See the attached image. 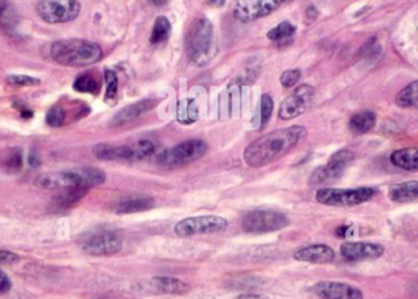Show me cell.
<instances>
[{
	"mask_svg": "<svg viewBox=\"0 0 418 299\" xmlns=\"http://www.w3.org/2000/svg\"><path fill=\"white\" fill-rule=\"evenodd\" d=\"M313 292L322 299H363L360 288L337 281L318 282L313 286Z\"/></svg>",
	"mask_w": 418,
	"mask_h": 299,
	"instance_id": "5bb4252c",
	"label": "cell"
},
{
	"mask_svg": "<svg viewBox=\"0 0 418 299\" xmlns=\"http://www.w3.org/2000/svg\"><path fill=\"white\" fill-rule=\"evenodd\" d=\"M287 215L272 210H254L244 215L242 228L251 234H266L277 232L289 226Z\"/></svg>",
	"mask_w": 418,
	"mask_h": 299,
	"instance_id": "5b68a950",
	"label": "cell"
},
{
	"mask_svg": "<svg viewBox=\"0 0 418 299\" xmlns=\"http://www.w3.org/2000/svg\"><path fill=\"white\" fill-rule=\"evenodd\" d=\"M94 156L100 161H133V146H114L110 144H98L93 148Z\"/></svg>",
	"mask_w": 418,
	"mask_h": 299,
	"instance_id": "2e32d148",
	"label": "cell"
},
{
	"mask_svg": "<svg viewBox=\"0 0 418 299\" xmlns=\"http://www.w3.org/2000/svg\"><path fill=\"white\" fill-rule=\"evenodd\" d=\"M30 165L32 167H37L39 165L37 157H36V155H33V153L30 156Z\"/></svg>",
	"mask_w": 418,
	"mask_h": 299,
	"instance_id": "60d3db41",
	"label": "cell"
},
{
	"mask_svg": "<svg viewBox=\"0 0 418 299\" xmlns=\"http://www.w3.org/2000/svg\"><path fill=\"white\" fill-rule=\"evenodd\" d=\"M6 6H8V0H0V13L6 9Z\"/></svg>",
	"mask_w": 418,
	"mask_h": 299,
	"instance_id": "ee69618b",
	"label": "cell"
},
{
	"mask_svg": "<svg viewBox=\"0 0 418 299\" xmlns=\"http://www.w3.org/2000/svg\"><path fill=\"white\" fill-rule=\"evenodd\" d=\"M59 190L60 191L54 198V205L57 209L66 210L70 209L81 199H84L90 189L84 188V186H67V188Z\"/></svg>",
	"mask_w": 418,
	"mask_h": 299,
	"instance_id": "44dd1931",
	"label": "cell"
},
{
	"mask_svg": "<svg viewBox=\"0 0 418 299\" xmlns=\"http://www.w3.org/2000/svg\"><path fill=\"white\" fill-rule=\"evenodd\" d=\"M51 56L54 62L63 67L81 68L98 63L103 52L97 43L70 38L53 43Z\"/></svg>",
	"mask_w": 418,
	"mask_h": 299,
	"instance_id": "7a4b0ae2",
	"label": "cell"
},
{
	"mask_svg": "<svg viewBox=\"0 0 418 299\" xmlns=\"http://www.w3.org/2000/svg\"><path fill=\"white\" fill-rule=\"evenodd\" d=\"M18 110H20V114H21V117H22V118L25 119H30V118H32V110H30V108H27V107H26V106H21L19 105V107H18Z\"/></svg>",
	"mask_w": 418,
	"mask_h": 299,
	"instance_id": "74e56055",
	"label": "cell"
},
{
	"mask_svg": "<svg viewBox=\"0 0 418 299\" xmlns=\"http://www.w3.org/2000/svg\"><path fill=\"white\" fill-rule=\"evenodd\" d=\"M348 229H350L348 226H343V227L338 228L337 234H338L339 237H346V233L348 232Z\"/></svg>",
	"mask_w": 418,
	"mask_h": 299,
	"instance_id": "ab89813d",
	"label": "cell"
},
{
	"mask_svg": "<svg viewBox=\"0 0 418 299\" xmlns=\"http://www.w3.org/2000/svg\"><path fill=\"white\" fill-rule=\"evenodd\" d=\"M155 199L147 195H130L120 200L115 211L119 215L138 214L155 208Z\"/></svg>",
	"mask_w": 418,
	"mask_h": 299,
	"instance_id": "ac0fdd59",
	"label": "cell"
},
{
	"mask_svg": "<svg viewBox=\"0 0 418 299\" xmlns=\"http://www.w3.org/2000/svg\"><path fill=\"white\" fill-rule=\"evenodd\" d=\"M176 119L183 125L195 123L198 119V107L196 101L192 98L179 101L176 107Z\"/></svg>",
	"mask_w": 418,
	"mask_h": 299,
	"instance_id": "4316f807",
	"label": "cell"
},
{
	"mask_svg": "<svg viewBox=\"0 0 418 299\" xmlns=\"http://www.w3.org/2000/svg\"><path fill=\"white\" fill-rule=\"evenodd\" d=\"M295 34H296V27L289 21H282L269 31L267 37L274 44H277V47H287L294 41Z\"/></svg>",
	"mask_w": 418,
	"mask_h": 299,
	"instance_id": "cb8c5ba5",
	"label": "cell"
},
{
	"mask_svg": "<svg viewBox=\"0 0 418 299\" xmlns=\"http://www.w3.org/2000/svg\"><path fill=\"white\" fill-rule=\"evenodd\" d=\"M300 77L301 72L299 69H290V70L282 72L280 76V84L287 89L294 87L296 85L297 81L300 80Z\"/></svg>",
	"mask_w": 418,
	"mask_h": 299,
	"instance_id": "e575fe53",
	"label": "cell"
},
{
	"mask_svg": "<svg viewBox=\"0 0 418 299\" xmlns=\"http://www.w3.org/2000/svg\"><path fill=\"white\" fill-rule=\"evenodd\" d=\"M8 84L11 86H19V87H26V86H37L39 85L41 81L29 75H9L8 76Z\"/></svg>",
	"mask_w": 418,
	"mask_h": 299,
	"instance_id": "d6a6232c",
	"label": "cell"
},
{
	"mask_svg": "<svg viewBox=\"0 0 418 299\" xmlns=\"http://www.w3.org/2000/svg\"><path fill=\"white\" fill-rule=\"evenodd\" d=\"M376 114L370 110H365V112L353 114L348 122V127L355 135H363L371 132L372 129L376 127Z\"/></svg>",
	"mask_w": 418,
	"mask_h": 299,
	"instance_id": "d4e9b609",
	"label": "cell"
},
{
	"mask_svg": "<svg viewBox=\"0 0 418 299\" xmlns=\"http://www.w3.org/2000/svg\"><path fill=\"white\" fill-rule=\"evenodd\" d=\"M335 257L333 248L325 244H313L308 247L301 248L295 254L294 259L297 262H311V264H328Z\"/></svg>",
	"mask_w": 418,
	"mask_h": 299,
	"instance_id": "9a60e30c",
	"label": "cell"
},
{
	"mask_svg": "<svg viewBox=\"0 0 418 299\" xmlns=\"http://www.w3.org/2000/svg\"><path fill=\"white\" fill-rule=\"evenodd\" d=\"M46 122L49 127L60 128L66 122L65 110L61 106H53L52 108L48 110Z\"/></svg>",
	"mask_w": 418,
	"mask_h": 299,
	"instance_id": "4dcf8cb0",
	"label": "cell"
},
{
	"mask_svg": "<svg viewBox=\"0 0 418 299\" xmlns=\"http://www.w3.org/2000/svg\"><path fill=\"white\" fill-rule=\"evenodd\" d=\"M388 196L394 203H407L418 199V181L404 182L390 186Z\"/></svg>",
	"mask_w": 418,
	"mask_h": 299,
	"instance_id": "603a6c76",
	"label": "cell"
},
{
	"mask_svg": "<svg viewBox=\"0 0 418 299\" xmlns=\"http://www.w3.org/2000/svg\"><path fill=\"white\" fill-rule=\"evenodd\" d=\"M80 246L93 257H109L122 250V239L113 231H93L81 238Z\"/></svg>",
	"mask_w": 418,
	"mask_h": 299,
	"instance_id": "52a82bcc",
	"label": "cell"
},
{
	"mask_svg": "<svg viewBox=\"0 0 418 299\" xmlns=\"http://www.w3.org/2000/svg\"><path fill=\"white\" fill-rule=\"evenodd\" d=\"M376 190L368 186L356 188V189H338V188H323L317 191L315 200L327 206H338V208H350L365 204L373 199Z\"/></svg>",
	"mask_w": 418,
	"mask_h": 299,
	"instance_id": "277c9868",
	"label": "cell"
},
{
	"mask_svg": "<svg viewBox=\"0 0 418 299\" xmlns=\"http://www.w3.org/2000/svg\"><path fill=\"white\" fill-rule=\"evenodd\" d=\"M228 221L221 216L206 215L183 219L175 224L174 231L179 237H193L201 234L223 232L228 228Z\"/></svg>",
	"mask_w": 418,
	"mask_h": 299,
	"instance_id": "9c48e42d",
	"label": "cell"
},
{
	"mask_svg": "<svg viewBox=\"0 0 418 299\" xmlns=\"http://www.w3.org/2000/svg\"><path fill=\"white\" fill-rule=\"evenodd\" d=\"M226 3V0H209V4L214 5V6H223Z\"/></svg>",
	"mask_w": 418,
	"mask_h": 299,
	"instance_id": "7bdbcfd3",
	"label": "cell"
},
{
	"mask_svg": "<svg viewBox=\"0 0 418 299\" xmlns=\"http://www.w3.org/2000/svg\"><path fill=\"white\" fill-rule=\"evenodd\" d=\"M307 135V129L301 125L277 129L256 139L244 148V160L249 167L261 168L280 160L296 148Z\"/></svg>",
	"mask_w": 418,
	"mask_h": 299,
	"instance_id": "6da1fadb",
	"label": "cell"
},
{
	"mask_svg": "<svg viewBox=\"0 0 418 299\" xmlns=\"http://www.w3.org/2000/svg\"><path fill=\"white\" fill-rule=\"evenodd\" d=\"M104 81H105V100L112 101L117 98L118 95V76L110 69L104 70Z\"/></svg>",
	"mask_w": 418,
	"mask_h": 299,
	"instance_id": "f546056e",
	"label": "cell"
},
{
	"mask_svg": "<svg viewBox=\"0 0 418 299\" xmlns=\"http://www.w3.org/2000/svg\"><path fill=\"white\" fill-rule=\"evenodd\" d=\"M284 0H234L233 11L241 23H251L272 14Z\"/></svg>",
	"mask_w": 418,
	"mask_h": 299,
	"instance_id": "8fae6325",
	"label": "cell"
},
{
	"mask_svg": "<svg viewBox=\"0 0 418 299\" xmlns=\"http://www.w3.org/2000/svg\"><path fill=\"white\" fill-rule=\"evenodd\" d=\"M395 103L401 108L418 107V80L404 87L395 97Z\"/></svg>",
	"mask_w": 418,
	"mask_h": 299,
	"instance_id": "83f0119b",
	"label": "cell"
},
{
	"mask_svg": "<svg viewBox=\"0 0 418 299\" xmlns=\"http://www.w3.org/2000/svg\"><path fill=\"white\" fill-rule=\"evenodd\" d=\"M273 108H274V103H273L272 97L269 95L262 96L261 100V128H264L272 117Z\"/></svg>",
	"mask_w": 418,
	"mask_h": 299,
	"instance_id": "1f68e13d",
	"label": "cell"
},
{
	"mask_svg": "<svg viewBox=\"0 0 418 299\" xmlns=\"http://www.w3.org/2000/svg\"><path fill=\"white\" fill-rule=\"evenodd\" d=\"M150 286L155 291L166 295H185L191 290L186 282L169 276H155L150 280Z\"/></svg>",
	"mask_w": 418,
	"mask_h": 299,
	"instance_id": "d6986e66",
	"label": "cell"
},
{
	"mask_svg": "<svg viewBox=\"0 0 418 299\" xmlns=\"http://www.w3.org/2000/svg\"><path fill=\"white\" fill-rule=\"evenodd\" d=\"M207 150V144L202 140H188L162 152L157 157V162L164 167L185 166L204 156Z\"/></svg>",
	"mask_w": 418,
	"mask_h": 299,
	"instance_id": "8992f818",
	"label": "cell"
},
{
	"mask_svg": "<svg viewBox=\"0 0 418 299\" xmlns=\"http://www.w3.org/2000/svg\"><path fill=\"white\" fill-rule=\"evenodd\" d=\"M188 56L196 65H204L211 59L213 47V25L206 18L196 19L190 25L185 39Z\"/></svg>",
	"mask_w": 418,
	"mask_h": 299,
	"instance_id": "3957f363",
	"label": "cell"
},
{
	"mask_svg": "<svg viewBox=\"0 0 418 299\" xmlns=\"http://www.w3.org/2000/svg\"><path fill=\"white\" fill-rule=\"evenodd\" d=\"M236 299H268L261 295H242L237 297Z\"/></svg>",
	"mask_w": 418,
	"mask_h": 299,
	"instance_id": "f35d334b",
	"label": "cell"
},
{
	"mask_svg": "<svg viewBox=\"0 0 418 299\" xmlns=\"http://www.w3.org/2000/svg\"><path fill=\"white\" fill-rule=\"evenodd\" d=\"M135 160H143L147 157L152 156L155 151V146L153 143H150L148 140H143L140 143L136 144L135 146Z\"/></svg>",
	"mask_w": 418,
	"mask_h": 299,
	"instance_id": "836d02e7",
	"label": "cell"
},
{
	"mask_svg": "<svg viewBox=\"0 0 418 299\" xmlns=\"http://www.w3.org/2000/svg\"><path fill=\"white\" fill-rule=\"evenodd\" d=\"M102 86V81L96 72H82L76 77L74 82V90L81 94H91V95H98Z\"/></svg>",
	"mask_w": 418,
	"mask_h": 299,
	"instance_id": "484cf974",
	"label": "cell"
},
{
	"mask_svg": "<svg viewBox=\"0 0 418 299\" xmlns=\"http://www.w3.org/2000/svg\"><path fill=\"white\" fill-rule=\"evenodd\" d=\"M355 155L350 150H340L329 158L325 166L317 168L311 177V184H325L338 179L346 167L353 161Z\"/></svg>",
	"mask_w": 418,
	"mask_h": 299,
	"instance_id": "7c38bea8",
	"label": "cell"
},
{
	"mask_svg": "<svg viewBox=\"0 0 418 299\" xmlns=\"http://www.w3.org/2000/svg\"><path fill=\"white\" fill-rule=\"evenodd\" d=\"M13 288V282L4 271L0 270V293H8Z\"/></svg>",
	"mask_w": 418,
	"mask_h": 299,
	"instance_id": "8d00e7d4",
	"label": "cell"
},
{
	"mask_svg": "<svg viewBox=\"0 0 418 299\" xmlns=\"http://www.w3.org/2000/svg\"><path fill=\"white\" fill-rule=\"evenodd\" d=\"M390 161L405 171H418V148H405L391 153Z\"/></svg>",
	"mask_w": 418,
	"mask_h": 299,
	"instance_id": "7402d4cb",
	"label": "cell"
},
{
	"mask_svg": "<svg viewBox=\"0 0 418 299\" xmlns=\"http://www.w3.org/2000/svg\"><path fill=\"white\" fill-rule=\"evenodd\" d=\"M155 105H157V102L155 100H143L136 102L133 105L127 106V107L122 108L120 112L115 114V117L112 120V125L113 127H120V125L132 123L133 120L140 118L148 110H153Z\"/></svg>",
	"mask_w": 418,
	"mask_h": 299,
	"instance_id": "e0dca14e",
	"label": "cell"
},
{
	"mask_svg": "<svg viewBox=\"0 0 418 299\" xmlns=\"http://www.w3.org/2000/svg\"><path fill=\"white\" fill-rule=\"evenodd\" d=\"M20 262V257L15 253L0 250V264L3 265H13Z\"/></svg>",
	"mask_w": 418,
	"mask_h": 299,
	"instance_id": "d590c367",
	"label": "cell"
},
{
	"mask_svg": "<svg viewBox=\"0 0 418 299\" xmlns=\"http://www.w3.org/2000/svg\"><path fill=\"white\" fill-rule=\"evenodd\" d=\"M386 248L378 243L345 242L340 246V253L348 262L376 260L383 257Z\"/></svg>",
	"mask_w": 418,
	"mask_h": 299,
	"instance_id": "4fadbf2b",
	"label": "cell"
},
{
	"mask_svg": "<svg viewBox=\"0 0 418 299\" xmlns=\"http://www.w3.org/2000/svg\"><path fill=\"white\" fill-rule=\"evenodd\" d=\"M171 34V24L165 16H158L155 19V26L150 34V41L152 44H159L169 38Z\"/></svg>",
	"mask_w": 418,
	"mask_h": 299,
	"instance_id": "f1b7e54d",
	"label": "cell"
},
{
	"mask_svg": "<svg viewBox=\"0 0 418 299\" xmlns=\"http://www.w3.org/2000/svg\"><path fill=\"white\" fill-rule=\"evenodd\" d=\"M24 167V152L20 148H8L0 151V171L16 174Z\"/></svg>",
	"mask_w": 418,
	"mask_h": 299,
	"instance_id": "ffe728a7",
	"label": "cell"
},
{
	"mask_svg": "<svg viewBox=\"0 0 418 299\" xmlns=\"http://www.w3.org/2000/svg\"><path fill=\"white\" fill-rule=\"evenodd\" d=\"M152 4L155 5V6H163V5L166 4L169 0H150Z\"/></svg>",
	"mask_w": 418,
	"mask_h": 299,
	"instance_id": "b9f144b4",
	"label": "cell"
},
{
	"mask_svg": "<svg viewBox=\"0 0 418 299\" xmlns=\"http://www.w3.org/2000/svg\"><path fill=\"white\" fill-rule=\"evenodd\" d=\"M81 11L77 0H39L37 13L48 24H64L75 20Z\"/></svg>",
	"mask_w": 418,
	"mask_h": 299,
	"instance_id": "ba28073f",
	"label": "cell"
},
{
	"mask_svg": "<svg viewBox=\"0 0 418 299\" xmlns=\"http://www.w3.org/2000/svg\"><path fill=\"white\" fill-rule=\"evenodd\" d=\"M315 96V91L312 86L306 84L297 86L296 89L282 101L279 108V118L282 120H292L305 113L307 110H310L311 106L313 105Z\"/></svg>",
	"mask_w": 418,
	"mask_h": 299,
	"instance_id": "30bf717a",
	"label": "cell"
}]
</instances>
